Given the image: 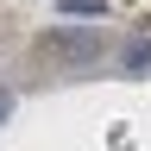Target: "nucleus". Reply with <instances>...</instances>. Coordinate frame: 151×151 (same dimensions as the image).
<instances>
[{"mask_svg":"<svg viewBox=\"0 0 151 151\" xmlns=\"http://www.w3.org/2000/svg\"><path fill=\"white\" fill-rule=\"evenodd\" d=\"M38 57H63V63H94L101 57V32H44Z\"/></svg>","mask_w":151,"mask_h":151,"instance_id":"1","label":"nucleus"},{"mask_svg":"<svg viewBox=\"0 0 151 151\" xmlns=\"http://www.w3.org/2000/svg\"><path fill=\"white\" fill-rule=\"evenodd\" d=\"M120 63H126L132 76H145V69H151V44H145V38H132V44L120 50Z\"/></svg>","mask_w":151,"mask_h":151,"instance_id":"2","label":"nucleus"},{"mask_svg":"<svg viewBox=\"0 0 151 151\" xmlns=\"http://www.w3.org/2000/svg\"><path fill=\"white\" fill-rule=\"evenodd\" d=\"M57 6H63L69 19H101V13H107V0H57Z\"/></svg>","mask_w":151,"mask_h":151,"instance_id":"3","label":"nucleus"},{"mask_svg":"<svg viewBox=\"0 0 151 151\" xmlns=\"http://www.w3.org/2000/svg\"><path fill=\"white\" fill-rule=\"evenodd\" d=\"M0 113H6V101H0Z\"/></svg>","mask_w":151,"mask_h":151,"instance_id":"4","label":"nucleus"}]
</instances>
